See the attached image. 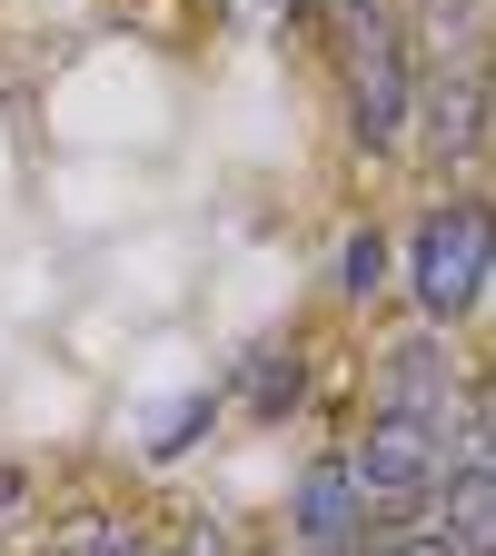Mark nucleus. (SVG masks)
Masks as SVG:
<instances>
[{"instance_id":"f257e3e1","label":"nucleus","mask_w":496,"mask_h":556,"mask_svg":"<svg viewBox=\"0 0 496 556\" xmlns=\"http://www.w3.org/2000/svg\"><path fill=\"white\" fill-rule=\"evenodd\" d=\"M407 289L428 308V328H457L496 289V208L486 199H437L407 229Z\"/></svg>"},{"instance_id":"f03ea898","label":"nucleus","mask_w":496,"mask_h":556,"mask_svg":"<svg viewBox=\"0 0 496 556\" xmlns=\"http://www.w3.org/2000/svg\"><path fill=\"white\" fill-rule=\"evenodd\" d=\"M358 497H428L447 467H467V417H428V407H368L358 417V447H338Z\"/></svg>"},{"instance_id":"7ed1b4c3","label":"nucleus","mask_w":496,"mask_h":556,"mask_svg":"<svg viewBox=\"0 0 496 556\" xmlns=\"http://www.w3.org/2000/svg\"><path fill=\"white\" fill-rule=\"evenodd\" d=\"M328 40H338V70H347V139H358V150H397L407 139V100H417V60H407L397 11L378 0V11L338 21Z\"/></svg>"},{"instance_id":"20e7f679","label":"nucleus","mask_w":496,"mask_h":556,"mask_svg":"<svg viewBox=\"0 0 496 556\" xmlns=\"http://www.w3.org/2000/svg\"><path fill=\"white\" fill-rule=\"evenodd\" d=\"M407 119H417V139H428V160H437V169H467V160L486 150V119H496V100H486V60L447 50L437 80H417Z\"/></svg>"},{"instance_id":"39448f33","label":"nucleus","mask_w":496,"mask_h":556,"mask_svg":"<svg viewBox=\"0 0 496 556\" xmlns=\"http://www.w3.org/2000/svg\"><path fill=\"white\" fill-rule=\"evenodd\" d=\"M368 407H428V417H447V407H457V368H447L437 328L397 338L387 358H378V388H368Z\"/></svg>"},{"instance_id":"423d86ee","label":"nucleus","mask_w":496,"mask_h":556,"mask_svg":"<svg viewBox=\"0 0 496 556\" xmlns=\"http://www.w3.org/2000/svg\"><path fill=\"white\" fill-rule=\"evenodd\" d=\"M298 536L308 546H328V556H347L358 546V517H368V497H358V477H347V457H318L308 477H298Z\"/></svg>"},{"instance_id":"0eeeda50","label":"nucleus","mask_w":496,"mask_h":556,"mask_svg":"<svg viewBox=\"0 0 496 556\" xmlns=\"http://www.w3.org/2000/svg\"><path fill=\"white\" fill-rule=\"evenodd\" d=\"M378 289H387V239L358 229V239L338 249V299H378Z\"/></svg>"},{"instance_id":"6e6552de","label":"nucleus","mask_w":496,"mask_h":556,"mask_svg":"<svg viewBox=\"0 0 496 556\" xmlns=\"http://www.w3.org/2000/svg\"><path fill=\"white\" fill-rule=\"evenodd\" d=\"M347 556H457L437 527H397V536H368V546H347Z\"/></svg>"},{"instance_id":"1a4fd4ad","label":"nucleus","mask_w":496,"mask_h":556,"mask_svg":"<svg viewBox=\"0 0 496 556\" xmlns=\"http://www.w3.org/2000/svg\"><path fill=\"white\" fill-rule=\"evenodd\" d=\"M486 556H496V536H486Z\"/></svg>"}]
</instances>
